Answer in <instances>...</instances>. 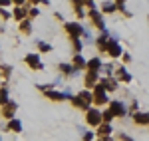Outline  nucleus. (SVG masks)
<instances>
[{
    "label": "nucleus",
    "instance_id": "obj_1",
    "mask_svg": "<svg viewBox=\"0 0 149 141\" xmlns=\"http://www.w3.org/2000/svg\"><path fill=\"white\" fill-rule=\"evenodd\" d=\"M105 88L103 85H97L95 90H93V101L95 103H105L107 101V97H105V92H103Z\"/></svg>",
    "mask_w": 149,
    "mask_h": 141
},
{
    "label": "nucleus",
    "instance_id": "obj_2",
    "mask_svg": "<svg viewBox=\"0 0 149 141\" xmlns=\"http://www.w3.org/2000/svg\"><path fill=\"white\" fill-rule=\"evenodd\" d=\"M86 119H88V123H90V125H97L103 117H102V113H100V111L90 109V111H88V115H86Z\"/></svg>",
    "mask_w": 149,
    "mask_h": 141
},
{
    "label": "nucleus",
    "instance_id": "obj_3",
    "mask_svg": "<svg viewBox=\"0 0 149 141\" xmlns=\"http://www.w3.org/2000/svg\"><path fill=\"white\" fill-rule=\"evenodd\" d=\"M26 64H28L32 70H40V68H42V64H40V60H38L36 54H28V56H26Z\"/></svg>",
    "mask_w": 149,
    "mask_h": 141
},
{
    "label": "nucleus",
    "instance_id": "obj_4",
    "mask_svg": "<svg viewBox=\"0 0 149 141\" xmlns=\"http://www.w3.org/2000/svg\"><path fill=\"white\" fill-rule=\"evenodd\" d=\"M66 30L70 32V36H72V38H78V36L81 34L80 24H66Z\"/></svg>",
    "mask_w": 149,
    "mask_h": 141
},
{
    "label": "nucleus",
    "instance_id": "obj_5",
    "mask_svg": "<svg viewBox=\"0 0 149 141\" xmlns=\"http://www.w3.org/2000/svg\"><path fill=\"white\" fill-rule=\"evenodd\" d=\"M109 111L113 113V117H115V115H123V111H125V109H123V106H121L119 101H113V103L109 106Z\"/></svg>",
    "mask_w": 149,
    "mask_h": 141
},
{
    "label": "nucleus",
    "instance_id": "obj_6",
    "mask_svg": "<svg viewBox=\"0 0 149 141\" xmlns=\"http://www.w3.org/2000/svg\"><path fill=\"white\" fill-rule=\"evenodd\" d=\"M105 52H109V56H119V46L115 44V42H107V46H105Z\"/></svg>",
    "mask_w": 149,
    "mask_h": 141
},
{
    "label": "nucleus",
    "instance_id": "obj_7",
    "mask_svg": "<svg viewBox=\"0 0 149 141\" xmlns=\"http://www.w3.org/2000/svg\"><path fill=\"white\" fill-rule=\"evenodd\" d=\"M16 111V103H4L2 107V115H6V117H12V113Z\"/></svg>",
    "mask_w": 149,
    "mask_h": 141
},
{
    "label": "nucleus",
    "instance_id": "obj_8",
    "mask_svg": "<svg viewBox=\"0 0 149 141\" xmlns=\"http://www.w3.org/2000/svg\"><path fill=\"white\" fill-rule=\"evenodd\" d=\"M8 127H10V131L20 133V131H22V123H20L18 119H12V117H10V125H8Z\"/></svg>",
    "mask_w": 149,
    "mask_h": 141
},
{
    "label": "nucleus",
    "instance_id": "obj_9",
    "mask_svg": "<svg viewBox=\"0 0 149 141\" xmlns=\"http://www.w3.org/2000/svg\"><path fill=\"white\" fill-rule=\"evenodd\" d=\"M90 16H92V20H93V24H95V26H97V28H103V22H102V16H100V14H97V12L93 10V8H92V14H90Z\"/></svg>",
    "mask_w": 149,
    "mask_h": 141
},
{
    "label": "nucleus",
    "instance_id": "obj_10",
    "mask_svg": "<svg viewBox=\"0 0 149 141\" xmlns=\"http://www.w3.org/2000/svg\"><path fill=\"white\" fill-rule=\"evenodd\" d=\"M95 80H97V74H95V70H90V74H88V78H86V83H88V85L92 88Z\"/></svg>",
    "mask_w": 149,
    "mask_h": 141
},
{
    "label": "nucleus",
    "instance_id": "obj_11",
    "mask_svg": "<svg viewBox=\"0 0 149 141\" xmlns=\"http://www.w3.org/2000/svg\"><path fill=\"white\" fill-rule=\"evenodd\" d=\"M135 121L141 123V125H147L149 123V115L147 113H137V115H135Z\"/></svg>",
    "mask_w": 149,
    "mask_h": 141
},
{
    "label": "nucleus",
    "instance_id": "obj_12",
    "mask_svg": "<svg viewBox=\"0 0 149 141\" xmlns=\"http://www.w3.org/2000/svg\"><path fill=\"white\" fill-rule=\"evenodd\" d=\"M48 97L54 99V101H62V99H64V94H58V92H50V90H48Z\"/></svg>",
    "mask_w": 149,
    "mask_h": 141
},
{
    "label": "nucleus",
    "instance_id": "obj_13",
    "mask_svg": "<svg viewBox=\"0 0 149 141\" xmlns=\"http://www.w3.org/2000/svg\"><path fill=\"white\" fill-rule=\"evenodd\" d=\"M74 106H78V107H81V109H88V101L86 99H81V97H74Z\"/></svg>",
    "mask_w": 149,
    "mask_h": 141
},
{
    "label": "nucleus",
    "instance_id": "obj_14",
    "mask_svg": "<svg viewBox=\"0 0 149 141\" xmlns=\"http://www.w3.org/2000/svg\"><path fill=\"white\" fill-rule=\"evenodd\" d=\"M84 66H86L84 58H81V56H76V58H74V68L78 70V68H84Z\"/></svg>",
    "mask_w": 149,
    "mask_h": 141
},
{
    "label": "nucleus",
    "instance_id": "obj_15",
    "mask_svg": "<svg viewBox=\"0 0 149 141\" xmlns=\"http://www.w3.org/2000/svg\"><path fill=\"white\" fill-rule=\"evenodd\" d=\"M24 16H26V10H24V8H16V10H14V18H16V20H22Z\"/></svg>",
    "mask_w": 149,
    "mask_h": 141
},
{
    "label": "nucleus",
    "instance_id": "obj_16",
    "mask_svg": "<svg viewBox=\"0 0 149 141\" xmlns=\"http://www.w3.org/2000/svg\"><path fill=\"white\" fill-rule=\"evenodd\" d=\"M88 66H90V70H100V60L97 58H93V60H90V64H88Z\"/></svg>",
    "mask_w": 149,
    "mask_h": 141
},
{
    "label": "nucleus",
    "instance_id": "obj_17",
    "mask_svg": "<svg viewBox=\"0 0 149 141\" xmlns=\"http://www.w3.org/2000/svg\"><path fill=\"white\" fill-rule=\"evenodd\" d=\"M102 85H103V88H107V90H113V88H115L113 80H107V78H105V80L102 82Z\"/></svg>",
    "mask_w": 149,
    "mask_h": 141
},
{
    "label": "nucleus",
    "instance_id": "obj_18",
    "mask_svg": "<svg viewBox=\"0 0 149 141\" xmlns=\"http://www.w3.org/2000/svg\"><path fill=\"white\" fill-rule=\"evenodd\" d=\"M109 131H111V127H109V125H102V127H100V133H102V137L109 135Z\"/></svg>",
    "mask_w": 149,
    "mask_h": 141
},
{
    "label": "nucleus",
    "instance_id": "obj_19",
    "mask_svg": "<svg viewBox=\"0 0 149 141\" xmlns=\"http://www.w3.org/2000/svg\"><path fill=\"white\" fill-rule=\"evenodd\" d=\"M6 99H8V92L6 90H0V103H6Z\"/></svg>",
    "mask_w": 149,
    "mask_h": 141
},
{
    "label": "nucleus",
    "instance_id": "obj_20",
    "mask_svg": "<svg viewBox=\"0 0 149 141\" xmlns=\"http://www.w3.org/2000/svg\"><path fill=\"white\" fill-rule=\"evenodd\" d=\"M80 97H81V99H86L88 103L92 101V94H90V92H81V94H80Z\"/></svg>",
    "mask_w": 149,
    "mask_h": 141
},
{
    "label": "nucleus",
    "instance_id": "obj_21",
    "mask_svg": "<svg viewBox=\"0 0 149 141\" xmlns=\"http://www.w3.org/2000/svg\"><path fill=\"white\" fill-rule=\"evenodd\" d=\"M102 117L105 119V121H109V119L113 117V113H111V111H109V109H107V111H105V113H102Z\"/></svg>",
    "mask_w": 149,
    "mask_h": 141
},
{
    "label": "nucleus",
    "instance_id": "obj_22",
    "mask_svg": "<svg viewBox=\"0 0 149 141\" xmlns=\"http://www.w3.org/2000/svg\"><path fill=\"white\" fill-rule=\"evenodd\" d=\"M40 50H42V52H50V46L44 44V42H40Z\"/></svg>",
    "mask_w": 149,
    "mask_h": 141
},
{
    "label": "nucleus",
    "instance_id": "obj_23",
    "mask_svg": "<svg viewBox=\"0 0 149 141\" xmlns=\"http://www.w3.org/2000/svg\"><path fill=\"white\" fill-rule=\"evenodd\" d=\"M60 68H62V72H66V74H72V68H70V66H66V64H62Z\"/></svg>",
    "mask_w": 149,
    "mask_h": 141
},
{
    "label": "nucleus",
    "instance_id": "obj_24",
    "mask_svg": "<svg viewBox=\"0 0 149 141\" xmlns=\"http://www.w3.org/2000/svg\"><path fill=\"white\" fill-rule=\"evenodd\" d=\"M22 32H30V24L28 22H22Z\"/></svg>",
    "mask_w": 149,
    "mask_h": 141
},
{
    "label": "nucleus",
    "instance_id": "obj_25",
    "mask_svg": "<svg viewBox=\"0 0 149 141\" xmlns=\"http://www.w3.org/2000/svg\"><path fill=\"white\" fill-rule=\"evenodd\" d=\"M113 10V6H111V4H105V6H103V12H111Z\"/></svg>",
    "mask_w": 149,
    "mask_h": 141
},
{
    "label": "nucleus",
    "instance_id": "obj_26",
    "mask_svg": "<svg viewBox=\"0 0 149 141\" xmlns=\"http://www.w3.org/2000/svg\"><path fill=\"white\" fill-rule=\"evenodd\" d=\"M10 4V0H0V6H8Z\"/></svg>",
    "mask_w": 149,
    "mask_h": 141
},
{
    "label": "nucleus",
    "instance_id": "obj_27",
    "mask_svg": "<svg viewBox=\"0 0 149 141\" xmlns=\"http://www.w3.org/2000/svg\"><path fill=\"white\" fill-rule=\"evenodd\" d=\"M12 2H14V4H22L24 0H12Z\"/></svg>",
    "mask_w": 149,
    "mask_h": 141
},
{
    "label": "nucleus",
    "instance_id": "obj_28",
    "mask_svg": "<svg viewBox=\"0 0 149 141\" xmlns=\"http://www.w3.org/2000/svg\"><path fill=\"white\" fill-rule=\"evenodd\" d=\"M32 2H34V4H38V2H40V0H32Z\"/></svg>",
    "mask_w": 149,
    "mask_h": 141
}]
</instances>
